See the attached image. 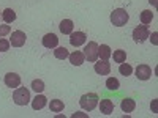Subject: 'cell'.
<instances>
[{
  "mask_svg": "<svg viewBox=\"0 0 158 118\" xmlns=\"http://www.w3.org/2000/svg\"><path fill=\"white\" fill-rule=\"evenodd\" d=\"M106 88H108V90H112V91H115V90H118V88H120V82H118L115 77H109L108 81H106Z\"/></svg>",
  "mask_w": 158,
  "mask_h": 118,
  "instance_id": "obj_24",
  "label": "cell"
},
{
  "mask_svg": "<svg viewBox=\"0 0 158 118\" xmlns=\"http://www.w3.org/2000/svg\"><path fill=\"white\" fill-rule=\"evenodd\" d=\"M46 104H48V98L44 95H36L35 99L32 101V107H33V110H41Z\"/></svg>",
  "mask_w": 158,
  "mask_h": 118,
  "instance_id": "obj_15",
  "label": "cell"
},
{
  "mask_svg": "<svg viewBox=\"0 0 158 118\" xmlns=\"http://www.w3.org/2000/svg\"><path fill=\"white\" fill-rule=\"evenodd\" d=\"M11 32V27L6 24V25H0V38H3V36H6L8 33Z\"/></svg>",
  "mask_w": 158,
  "mask_h": 118,
  "instance_id": "obj_27",
  "label": "cell"
},
{
  "mask_svg": "<svg viewBox=\"0 0 158 118\" xmlns=\"http://www.w3.org/2000/svg\"><path fill=\"white\" fill-rule=\"evenodd\" d=\"M98 101H100V98H98L97 93H85V95L81 96V99H79V104H81V107H82L84 110L92 112V110L98 106Z\"/></svg>",
  "mask_w": 158,
  "mask_h": 118,
  "instance_id": "obj_1",
  "label": "cell"
},
{
  "mask_svg": "<svg viewBox=\"0 0 158 118\" xmlns=\"http://www.w3.org/2000/svg\"><path fill=\"white\" fill-rule=\"evenodd\" d=\"M120 107H122V110L125 113H131V112L135 110V107H136V102L131 99V98H125L122 101V104H120Z\"/></svg>",
  "mask_w": 158,
  "mask_h": 118,
  "instance_id": "obj_17",
  "label": "cell"
},
{
  "mask_svg": "<svg viewBox=\"0 0 158 118\" xmlns=\"http://www.w3.org/2000/svg\"><path fill=\"white\" fill-rule=\"evenodd\" d=\"M98 106H100V110L103 115H111L114 112V102L111 99H101L98 102Z\"/></svg>",
  "mask_w": 158,
  "mask_h": 118,
  "instance_id": "obj_13",
  "label": "cell"
},
{
  "mask_svg": "<svg viewBox=\"0 0 158 118\" xmlns=\"http://www.w3.org/2000/svg\"><path fill=\"white\" fill-rule=\"evenodd\" d=\"M136 77L139 81H149L152 77V69L149 65H138L136 68Z\"/></svg>",
  "mask_w": 158,
  "mask_h": 118,
  "instance_id": "obj_9",
  "label": "cell"
},
{
  "mask_svg": "<svg viewBox=\"0 0 158 118\" xmlns=\"http://www.w3.org/2000/svg\"><path fill=\"white\" fill-rule=\"evenodd\" d=\"M63 107H65V104L60 99H52L49 102V109H51V112H54V113H60L63 110Z\"/></svg>",
  "mask_w": 158,
  "mask_h": 118,
  "instance_id": "obj_18",
  "label": "cell"
},
{
  "mask_svg": "<svg viewBox=\"0 0 158 118\" xmlns=\"http://www.w3.org/2000/svg\"><path fill=\"white\" fill-rule=\"evenodd\" d=\"M0 18H2V14H0Z\"/></svg>",
  "mask_w": 158,
  "mask_h": 118,
  "instance_id": "obj_32",
  "label": "cell"
},
{
  "mask_svg": "<svg viewBox=\"0 0 158 118\" xmlns=\"http://www.w3.org/2000/svg\"><path fill=\"white\" fill-rule=\"evenodd\" d=\"M128 19H130V16H128L127 10H123V8H117L111 13V22L115 27H123V25H127Z\"/></svg>",
  "mask_w": 158,
  "mask_h": 118,
  "instance_id": "obj_3",
  "label": "cell"
},
{
  "mask_svg": "<svg viewBox=\"0 0 158 118\" xmlns=\"http://www.w3.org/2000/svg\"><path fill=\"white\" fill-rule=\"evenodd\" d=\"M94 69L100 76H108L111 73V63L108 60H100V61H97L94 65Z\"/></svg>",
  "mask_w": 158,
  "mask_h": 118,
  "instance_id": "obj_8",
  "label": "cell"
},
{
  "mask_svg": "<svg viewBox=\"0 0 158 118\" xmlns=\"http://www.w3.org/2000/svg\"><path fill=\"white\" fill-rule=\"evenodd\" d=\"M32 90L36 91V93H43L44 91V82L41 81V79H35V81L32 82Z\"/></svg>",
  "mask_w": 158,
  "mask_h": 118,
  "instance_id": "obj_25",
  "label": "cell"
},
{
  "mask_svg": "<svg viewBox=\"0 0 158 118\" xmlns=\"http://www.w3.org/2000/svg\"><path fill=\"white\" fill-rule=\"evenodd\" d=\"M43 46L48 49H56L59 46V38L54 33H46L43 36Z\"/></svg>",
  "mask_w": 158,
  "mask_h": 118,
  "instance_id": "obj_11",
  "label": "cell"
},
{
  "mask_svg": "<svg viewBox=\"0 0 158 118\" xmlns=\"http://www.w3.org/2000/svg\"><path fill=\"white\" fill-rule=\"evenodd\" d=\"M152 109H153V112H156V101H153V104H152Z\"/></svg>",
  "mask_w": 158,
  "mask_h": 118,
  "instance_id": "obj_30",
  "label": "cell"
},
{
  "mask_svg": "<svg viewBox=\"0 0 158 118\" xmlns=\"http://www.w3.org/2000/svg\"><path fill=\"white\" fill-rule=\"evenodd\" d=\"M2 19H3L6 24L15 22V21H16V13L13 11L11 8H6V10H3V13H2Z\"/></svg>",
  "mask_w": 158,
  "mask_h": 118,
  "instance_id": "obj_19",
  "label": "cell"
},
{
  "mask_svg": "<svg viewBox=\"0 0 158 118\" xmlns=\"http://www.w3.org/2000/svg\"><path fill=\"white\" fill-rule=\"evenodd\" d=\"M156 36H158V35H156V32H155V33H152V38H150V39H152V43H153V44H158Z\"/></svg>",
  "mask_w": 158,
  "mask_h": 118,
  "instance_id": "obj_28",
  "label": "cell"
},
{
  "mask_svg": "<svg viewBox=\"0 0 158 118\" xmlns=\"http://www.w3.org/2000/svg\"><path fill=\"white\" fill-rule=\"evenodd\" d=\"M76 116H85V118H87V115L82 113V112H76V113H73V118H76Z\"/></svg>",
  "mask_w": 158,
  "mask_h": 118,
  "instance_id": "obj_29",
  "label": "cell"
},
{
  "mask_svg": "<svg viewBox=\"0 0 158 118\" xmlns=\"http://www.w3.org/2000/svg\"><path fill=\"white\" fill-rule=\"evenodd\" d=\"M59 29H60V32H62L63 35H70V33H73V30H74V24H73L71 19H63V21L60 22V25H59Z\"/></svg>",
  "mask_w": 158,
  "mask_h": 118,
  "instance_id": "obj_14",
  "label": "cell"
},
{
  "mask_svg": "<svg viewBox=\"0 0 158 118\" xmlns=\"http://www.w3.org/2000/svg\"><path fill=\"white\" fill-rule=\"evenodd\" d=\"M141 22H142V25H149L150 22H152V19H153V13L150 11V10H144L142 13H141Z\"/></svg>",
  "mask_w": 158,
  "mask_h": 118,
  "instance_id": "obj_20",
  "label": "cell"
},
{
  "mask_svg": "<svg viewBox=\"0 0 158 118\" xmlns=\"http://www.w3.org/2000/svg\"><path fill=\"white\" fill-rule=\"evenodd\" d=\"M84 57L92 61V63H95L97 58H98V44L95 41H90L85 47H84Z\"/></svg>",
  "mask_w": 158,
  "mask_h": 118,
  "instance_id": "obj_5",
  "label": "cell"
},
{
  "mask_svg": "<svg viewBox=\"0 0 158 118\" xmlns=\"http://www.w3.org/2000/svg\"><path fill=\"white\" fill-rule=\"evenodd\" d=\"M68 49L67 47H56V50H54V57L56 58H59V60H65V58H68Z\"/></svg>",
  "mask_w": 158,
  "mask_h": 118,
  "instance_id": "obj_22",
  "label": "cell"
},
{
  "mask_svg": "<svg viewBox=\"0 0 158 118\" xmlns=\"http://www.w3.org/2000/svg\"><path fill=\"white\" fill-rule=\"evenodd\" d=\"M25 39H27V36H25V33L22 30H15L11 33V38H10V44L13 47H22L25 44Z\"/></svg>",
  "mask_w": 158,
  "mask_h": 118,
  "instance_id": "obj_6",
  "label": "cell"
},
{
  "mask_svg": "<svg viewBox=\"0 0 158 118\" xmlns=\"http://www.w3.org/2000/svg\"><path fill=\"white\" fill-rule=\"evenodd\" d=\"M111 54H112V50L108 44H101L98 46V58L100 60H109L111 58Z\"/></svg>",
  "mask_w": 158,
  "mask_h": 118,
  "instance_id": "obj_16",
  "label": "cell"
},
{
  "mask_svg": "<svg viewBox=\"0 0 158 118\" xmlns=\"http://www.w3.org/2000/svg\"><path fill=\"white\" fill-rule=\"evenodd\" d=\"M118 73H120L122 76H125V77H128V76L133 74V68H131V65L123 61V63H120V66H118Z\"/></svg>",
  "mask_w": 158,
  "mask_h": 118,
  "instance_id": "obj_23",
  "label": "cell"
},
{
  "mask_svg": "<svg viewBox=\"0 0 158 118\" xmlns=\"http://www.w3.org/2000/svg\"><path fill=\"white\" fill-rule=\"evenodd\" d=\"M13 101L16 106H27L30 102V91L25 87H18L13 93Z\"/></svg>",
  "mask_w": 158,
  "mask_h": 118,
  "instance_id": "obj_2",
  "label": "cell"
},
{
  "mask_svg": "<svg viewBox=\"0 0 158 118\" xmlns=\"http://www.w3.org/2000/svg\"><path fill=\"white\" fill-rule=\"evenodd\" d=\"M150 38V32L147 25H138V27L133 30V39L135 43H144Z\"/></svg>",
  "mask_w": 158,
  "mask_h": 118,
  "instance_id": "obj_4",
  "label": "cell"
},
{
  "mask_svg": "<svg viewBox=\"0 0 158 118\" xmlns=\"http://www.w3.org/2000/svg\"><path fill=\"white\" fill-rule=\"evenodd\" d=\"M5 85L10 88H18L21 85V76L16 73H8L5 74Z\"/></svg>",
  "mask_w": 158,
  "mask_h": 118,
  "instance_id": "obj_10",
  "label": "cell"
},
{
  "mask_svg": "<svg viewBox=\"0 0 158 118\" xmlns=\"http://www.w3.org/2000/svg\"><path fill=\"white\" fill-rule=\"evenodd\" d=\"M85 41H87V35L84 32H73V33H70V44L71 46L79 47V46L85 44Z\"/></svg>",
  "mask_w": 158,
  "mask_h": 118,
  "instance_id": "obj_7",
  "label": "cell"
},
{
  "mask_svg": "<svg viewBox=\"0 0 158 118\" xmlns=\"http://www.w3.org/2000/svg\"><path fill=\"white\" fill-rule=\"evenodd\" d=\"M10 41H6L5 38H0V52H6L10 49Z\"/></svg>",
  "mask_w": 158,
  "mask_h": 118,
  "instance_id": "obj_26",
  "label": "cell"
},
{
  "mask_svg": "<svg viewBox=\"0 0 158 118\" xmlns=\"http://www.w3.org/2000/svg\"><path fill=\"white\" fill-rule=\"evenodd\" d=\"M149 2H150L152 5H156V0H149Z\"/></svg>",
  "mask_w": 158,
  "mask_h": 118,
  "instance_id": "obj_31",
  "label": "cell"
},
{
  "mask_svg": "<svg viewBox=\"0 0 158 118\" xmlns=\"http://www.w3.org/2000/svg\"><path fill=\"white\" fill-rule=\"evenodd\" d=\"M70 58V63L74 65V66H81V65L85 61V57H84V52L82 50H74L71 52V54L68 55Z\"/></svg>",
  "mask_w": 158,
  "mask_h": 118,
  "instance_id": "obj_12",
  "label": "cell"
},
{
  "mask_svg": "<svg viewBox=\"0 0 158 118\" xmlns=\"http://www.w3.org/2000/svg\"><path fill=\"white\" fill-rule=\"evenodd\" d=\"M111 57H114L115 63H123L127 60V52L122 49H117V50H114V54H111Z\"/></svg>",
  "mask_w": 158,
  "mask_h": 118,
  "instance_id": "obj_21",
  "label": "cell"
}]
</instances>
